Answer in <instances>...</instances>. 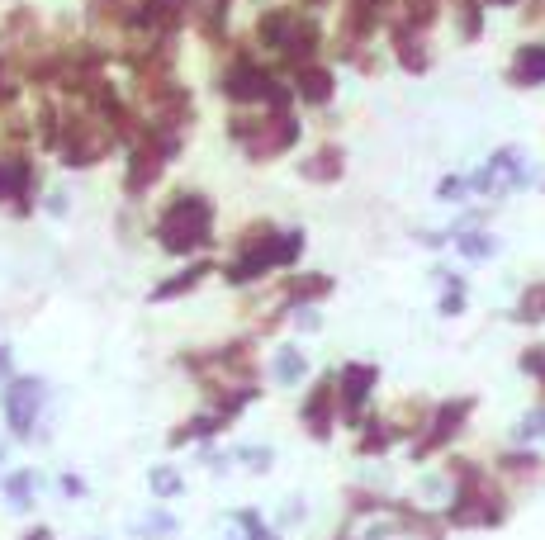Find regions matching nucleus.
Segmentation results:
<instances>
[{
  "label": "nucleus",
  "mask_w": 545,
  "mask_h": 540,
  "mask_svg": "<svg viewBox=\"0 0 545 540\" xmlns=\"http://www.w3.org/2000/svg\"><path fill=\"white\" fill-rule=\"evenodd\" d=\"M209 237H214V204H209V195L181 190V195L166 199L162 218H157V242H162V252H171V256L204 252Z\"/></svg>",
  "instance_id": "f257e3e1"
},
{
  "label": "nucleus",
  "mask_w": 545,
  "mask_h": 540,
  "mask_svg": "<svg viewBox=\"0 0 545 540\" xmlns=\"http://www.w3.org/2000/svg\"><path fill=\"white\" fill-rule=\"evenodd\" d=\"M256 43L280 53L290 67H304L323 48V29H318L313 15H299V10H266L261 24H256Z\"/></svg>",
  "instance_id": "f03ea898"
},
{
  "label": "nucleus",
  "mask_w": 545,
  "mask_h": 540,
  "mask_svg": "<svg viewBox=\"0 0 545 540\" xmlns=\"http://www.w3.org/2000/svg\"><path fill=\"white\" fill-rule=\"evenodd\" d=\"M304 252V233H271V228H256V233L242 237V256L228 266V285H252L266 270L275 266H294Z\"/></svg>",
  "instance_id": "7ed1b4c3"
},
{
  "label": "nucleus",
  "mask_w": 545,
  "mask_h": 540,
  "mask_svg": "<svg viewBox=\"0 0 545 540\" xmlns=\"http://www.w3.org/2000/svg\"><path fill=\"white\" fill-rule=\"evenodd\" d=\"M228 133H233V143L247 152V162H271L280 152H290L299 143V119H294L290 109H271L266 119H247V114H233L228 119Z\"/></svg>",
  "instance_id": "20e7f679"
},
{
  "label": "nucleus",
  "mask_w": 545,
  "mask_h": 540,
  "mask_svg": "<svg viewBox=\"0 0 545 540\" xmlns=\"http://www.w3.org/2000/svg\"><path fill=\"white\" fill-rule=\"evenodd\" d=\"M114 147H119V138L95 119L91 109H81V114H62V138H57L53 157L67 166V171H86V166L105 162Z\"/></svg>",
  "instance_id": "39448f33"
},
{
  "label": "nucleus",
  "mask_w": 545,
  "mask_h": 540,
  "mask_svg": "<svg viewBox=\"0 0 545 540\" xmlns=\"http://www.w3.org/2000/svg\"><path fill=\"white\" fill-rule=\"evenodd\" d=\"M218 90L233 100V105H266V109H290L294 90L285 86V81H275L261 62H252V57H237L233 67L223 72V81H218Z\"/></svg>",
  "instance_id": "423d86ee"
},
{
  "label": "nucleus",
  "mask_w": 545,
  "mask_h": 540,
  "mask_svg": "<svg viewBox=\"0 0 545 540\" xmlns=\"http://www.w3.org/2000/svg\"><path fill=\"white\" fill-rule=\"evenodd\" d=\"M34 195H38V166L29 152H0V209L10 214H34Z\"/></svg>",
  "instance_id": "0eeeda50"
},
{
  "label": "nucleus",
  "mask_w": 545,
  "mask_h": 540,
  "mask_svg": "<svg viewBox=\"0 0 545 540\" xmlns=\"http://www.w3.org/2000/svg\"><path fill=\"white\" fill-rule=\"evenodd\" d=\"M527 180H531L527 152L522 147H498L489 162L465 180V190H474V195H503V190H522Z\"/></svg>",
  "instance_id": "6e6552de"
},
{
  "label": "nucleus",
  "mask_w": 545,
  "mask_h": 540,
  "mask_svg": "<svg viewBox=\"0 0 545 540\" xmlns=\"http://www.w3.org/2000/svg\"><path fill=\"white\" fill-rule=\"evenodd\" d=\"M43 403H48V384H43L38 375H15L10 379V384H5V422H10V432L34 436Z\"/></svg>",
  "instance_id": "1a4fd4ad"
},
{
  "label": "nucleus",
  "mask_w": 545,
  "mask_h": 540,
  "mask_svg": "<svg viewBox=\"0 0 545 540\" xmlns=\"http://www.w3.org/2000/svg\"><path fill=\"white\" fill-rule=\"evenodd\" d=\"M166 171V152L152 138L143 133V124H138V133H133V143H128V171H124V190L128 195H147L157 180H162Z\"/></svg>",
  "instance_id": "9d476101"
},
{
  "label": "nucleus",
  "mask_w": 545,
  "mask_h": 540,
  "mask_svg": "<svg viewBox=\"0 0 545 540\" xmlns=\"http://www.w3.org/2000/svg\"><path fill=\"white\" fill-rule=\"evenodd\" d=\"M394 57H399L403 72H427L432 57H427V24L399 15L394 19Z\"/></svg>",
  "instance_id": "9b49d317"
},
{
  "label": "nucleus",
  "mask_w": 545,
  "mask_h": 540,
  "mask_svg": "<svg viewBox=\"0 0 545 540\" xmlns=\"http://www.w3.org/2000/svg\"><path fill=\"white\" fill-rule=\"evenodd\" d=\"M508 86L517 90H531V86H545V43H522L508 62Z\"/></svg>",
  "instance_id": "f8f14e48"
},
{
  "label": "nucleus",
  "mask_w": 545,
  "mask_h": 540,
  "mask_svg": "<svg viewBox=\"0 0 545 540\" xmlns=\"http://www.w3.org/2000/svg\"><path fill=\"white\" fill-rule=\"evenodd\" d=\"M294 90H299L309 105H332V95H337V76L327 72L323 62H304V67H294Z\"/></svg>",
  "instance_id": "ddd939ff"
},
{
  "label": "nucleus",
  "mask_w": 545,
  "mask_h": 540,
  "mask_svg": "<svg viewBox=\"0 0 545 540\" xmlns=\"http://www.w3.org/2000/svg\"><path fill=\"white\" fill-rule=\"evenodd\" d=\"M342 166H346V152L337 143H327V147L313 152L309 162L299 166V176L313 180V185H327V180H342Z\"/></svg>",
  "instance_id": "4468645a"
},
{
  "label": "nucleus",
  "mask_w": 545,
  "mask_h": 540,
  "mask_svg": "<svg viewBox=\"0 0 545 540\" xmlns=\"http://www.w3.org/2000/svg\"><path fill=\"white\" fill-rule=\"evenodd\" d=\"M332 398H337V394H332V384L323 379V384L309 394V403H304V427H309L318 441L332 432Z\"/></svg>",
  "instance_id": "2eb2a0df"
},
{
  "label": "nucleus",
  "mask_w": 545,
  "mask_h": 540,
  "mask_svg": "<svg viewBox=\"0 0 545 540\" xmlns=\"http://www.w3.org/2000/svg\"><path fill=\"white\" fill-rule=\"evenodd\" d=\"M209 261H195V266H185L181 275H171V280H162V285L152 289V294H147V299H152V304H166V299H181V294H190V289L200 285L204 275H209Z\"/></svg>",
  "instance_id": "dca6fc26"
},
{
  "label": "nucleus",
  "mask_w": 545,
  "mask_h": 540,
  "mask_svg": "<svg viewBox=\"0 0 545 540\" xmlns=\"http://www.w3.org/2000/svg\"><path fill=\"white\" fill-rule=\"evenodd\" d=\"M375 389V365H346L342 370V403L356 413L365 403V394Z\"/></svg>",
  "instance_id": "f3484780"
},
{
  "label": "nucleus",
  "mask_w": 545,
  "mask_h": 540,
  "mask_svg": "<svg viewBox=\"0 0 545 540\" xmlns=\"http://www.w3.org/2000/svg\"><path fill=\"white\" fill-rule=\"evenodd\" d=\"M323 294H332V280H327V275H299V280L285 289L290 308H304V304H313V299H323Z\"/></svg>",
  "instance_id": "a211bd4d"
},
{
  "label": "nucleus",
  "mask_w": 545,
  "mask_h": 540,
  "mask_svg": "<svg viewBox=\"0 0 545 540\" xmlns=\"http://www.w3.org/2000/svg\"><path fill=\"white\" fill-rule=\"evenodd\" d=\"M34 484H38L34 469H15V474L5 479V498H10L15 512H29V507H34Z\"/></svg>",
  "instance_id": "6ab92c4d"
},
{
  "label": "nucleus",
  "mask_w": 545,
  "mask_h": 540,
  "mask_svg": "<svg viewBox=\"0 0 545 540\" xmlns=\"http://www.w3.org/2000/svg\"><path fill=\"white\" fill-rule=\"evenodd\" d=\"M465 413H470V403H446L441 413H436V427H432V436H427V446H418V450H432V446H441L446 436L465 422Z\"/></svg>",
  "instance_id": "aec40b11"
},
{
  "label": "nucleus",
  "mask_w": 545,
  "mask_h": 540,
  "mask_svg": "<svg viewBox=\"0 0 545 540\" xmlns=\"http://www.w3.org/2000/svg\"><path fill=\"white\" fill-rule=\"evenodd\" d=\"M460 252H465V261H489V256H498V237L489 233H460Z\"/></svg>",
  "instance_id": "412c9836"
},
{
  "label": "nucleus",
  "mask_w": 545,
  "mask_h": 540,
  "mask_svg": "<svg viewBox=\"0 0 545 540\" xmlns=\"http://www.w3.org/2000/svg\"><path fill=\"white\" fill-rule=\"evenodd\" d=\"M228 5L233 0H204V34L214 38V43L228 34Z\"/></svg>",
  "instance_id": "4be33fe9"
},
{
  "label": "nucleus",
  "mask_w": 545,
  "mask_h": 540,
  "mask_svg": "<svg viewBox=\"0 0 545 540\" xmlns=\"http://www.w3.org/2000/svg\"><path fill=\"white\" fill-rule=\"evenodd\" d=\"M517 318H522V323H541V318H545V285H531L527 294H522Z\"/></svg>",
  "instance_id": "5701e85b"
},
{
  "label": "nucleus",
  "mask_w": 545,
  "mask_h": 540,
  "mask_svg": "<svg viewBox=\"0 0 545 540\" xmlns=\"http://www.w3.org/2000/svg\"><path fill=\"white\" fill-rule=\"evenodd\" d=\"M484 34V15H479V0H460V38L474 43V38Z\"/></svg>",
  "instance_id": "b1692460"
},
{
  "label": "nucleus",
  "mask_w": 545,
  "mask_h": 540,
  "mask_svg": "<svg viewBox=\"0 0 545 540\" xmlns=\"http://www.w3.org/2000/svg\"><path fill=\"white\" fill-rule=\"evenodd\" d=\"M275 379H280V384H294V379H304V356L285 346V351L275 356Z\"/></svg>",
  "instance_id": "393cba45"
},
{
  "label": "nucleus",
  "mask_w": 545,
  "mask_h": 540,
  "mask_svg": "<svg viewBox=\"0 0 545 540\" xmlns=\"http://www.w3.org/2000/svg\"><path fill=\"white\" fill-rule=\"evenodd\" d=\"M147 479H152V493H157V498H171V493H181V474H176V469L157 465L152 474H147Z\"/></svg>",
  "instance_id": "a878e982"
},
{
  "label": "nucleus",
  "mask_w": 545,
  "mask_h": 540,
  "mask_svg": "<svg viewBox=\"0 0 545 540\" xmlns=\"http://www.w3.org/2000/svg\"><path fill=\"white\" fill-rule=\"evenodd\" d=\"M138 531H143V536H171V531H176V522H171L166 512H152V517H147V526H138Z\"/></svg>",
  "instance_id": "bb28decb"
},
{
  "label": "nucleus",
  "mask_w": 545,
  "mask_h": 540,
  "mask_svg": "<svg viewBox=\"0 0 545 540\" xmlns=\"http://www.w3.org/2000/svg\"><path fill=\"white\" fill-rule=\"evenodd\" d=\"M436 195H441V199H460V195H465V180H460V176H446L441 185H436Z\"/></svg>",
  "instance_id": "cd10ccee"
},
{
  "label": "nucleus",
  "mask_w": 545,
  "mask_h": 540,
  "mask_svg": "<svg viewBox=\"0 0 545 540\" xmlns=\"http://www.w3.org/2000/svg\"><path fill=\"white\" fill-rule=\"evenodd\" d=\"M10 379H15V351L0 346V384H10Z\"/></svg>",
  "instance_id": "c85d7f7f"
},
{
  "label": "nucleus",
  "mask_w": 545,
  "mask_h": 540,
  "mask_svg": "<svg viewBox=\"0 0 545 540\" xmlns=\"http://www.w3.org/2000/svg\"><path fill=\"white\" fill-rule=\"evenodd\" d=\"M536 432H545V413H531L522 427H517V436H536Z\"/></svg>",
  "instance_id": "c756f323"
},
{
  "label": "nucleus",
  "mask_w": 545,
  "mask_h": 540,
  "mask_svg": "<svg viewBox=\"0 0 545 540\" xmlns=\"http://www.w3.org/2000/svg\"><path fill=\"white\" fill-rule=\"evenodd\" d=\"M48 214H67V195H62V190L48 195Z\"/></svg>",
  "instance_id": "7c9ffc66"
},
{
  "label": "nucleus",
  "mask_w": 545,
  "mask_h": 540,
  "mask_svg": "<svg viewBox=\"0 0 545 540\" xmlns=\"http://www.w3.org/2000/svg\"><path fill=\"white\" fill-rule=\"evenodd\" d=\"M62 488H67V493H72V498H81V493H86V484H81V479H76V474H67V479H62Z\"/></svg>",
  "instance_id": "2f4dec72"
},
{
  "label": "nucleus",
  "mask_w": 545,
  "mask_h": 540,
  "mask_svg": "<svg viewBox=\"0 0 545 540\" xmlns=\"http://www.w3.org/2000/svg\"><path fill=\"white\" fill-rule=\"evenodd\" d=\"M299 327H304V332H313V327H318V313H309V308H304V313H299Z\"/></svg>",
  "instance_id": "473e14b6"
},
{
  "label": "nucleus",
  "mask_w": 545,
  "mask_h": 540,
  "mask_svg": "<svg viewBox=\"0 0 545 540\" xmlns=\"http://www.w3.org/2000/svg\"><path fill=\"white\" fill-rule=\"evenodd\" d=\"M489 5H517V0H489Z\"/></svg>",
  "instance_id": "72a5a7b5"
}]
</instances>
